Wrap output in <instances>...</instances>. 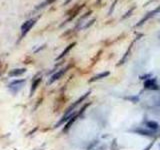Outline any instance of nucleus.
<instances>
[{
	"mask_svg": "<svg viewBox=\"0 0 160 150\" xmlns=\"http://www.w3.org/2000/svg\"><path fill=\"white\" fill-rule=\"evenodd\" d=\"M75 44H76V43H75V42H74V43H71V44H69V45L67 46V47L65 48V49L63 50V51H62L61 54L59 55L57 58H56V60H60V59L63 58L64 56H66V55L68 54V52L72 49V47H73V46H75Z\"/></svg>",
	"mask_w": 160,
	"mask_h": 150,
	"instance_id": "nucleus-9",
	"label": "nucleus"
},
{
	"mask_svg": "<svg viewBox=\"0 0 160 150\" xmlns=\"http://www.w3.org/2000/svg\"><path fill=\"white\" fill-rule=\"evenodd\" d=\"M132 132L134 133H137V134H140V135L142 136H148V137H152L154 135V131L152 130H149V129H146V128H142V127H139V128H136V129L134 130H131Z\"/></svg>",
	"mask_w": 160,
	"mask_h": 150,
	"instance_id": "nucleus-3",
	"label": "nucleus"
},
{
	"mask_svg": "<svg viewBox=\"0 0 160 150\" xmlns=\"http://www.w3.org/2000/svg\"><path fill=\"white\" fill-rule=\"evenodd\" d=\"M151 76V74H147V75H144V76H141V79H149L148 77H150Z\"/></svg>",
	"mask_w": 160,
	"mask_h": 150,
	"instance_id": "nucleus-21",
	"label": "nucleus"
},
{
	"mask_svg": "<svg viewBox=\"0 0 160 150\" xmlns=\"http://www.w3.org/2000/svg\"><path fill=\"white\" fill-rule=\"evenodd\" d=\"M146 127L148 128V129L152 130V131H156L159 129V123L157 121H154V120H148L145 122Z\"/></svg>",
	"mask_w": 160,
	"mask_h": 150,
	"instance_id": "nucleus-6",
	"label": "nucleus"
},
{
	"mask_svg": "<svg viewBox=\"0 0 160 150\" xmlns=\"http://www.w3.org/2000/svg\"><path fill=\"white\" fill-rule=\"evenodd\" d=\"M118 1V0H115V1H114V3H113V4H112V6H111V9H110V10H109V15H110L111 13H112V11H113V9H114V7H115V4H116V2H117Z\"/></svg>",
	"mask_w": 160,
	"mask_h": 150,
	"instance_id": "nucleus-19",
	"label": "nucleus"
},
{
	"mask_svg": "<svg viewBox=\"0 0 160 150\" xmlns=\"http://www.w3.org/2000/svg\"><path fill=\"white\" fill-rule=\"evenodd\" d=\"M128 99L131 100V101L134 102V103L139 101V97H138V96H131V97H128Z\"/></svg>",
	"mask_w": 160,
	"mask_h": 150,
	"instance_id": "nucleus-17",
	"label": "nucleus"
},
{
	"mask_svg": "<svg viewBox=\"0 0 160 150\" xmlns=\"http://www.w3.org/2000/svg\"><path fill=\"white\" fill-rule=\"evenodd\" d=\"M78 116H79V114L78 113H76L74 115V116H72L70 119H69L67 122H66V124H65V126H64V128H63V132H67V131L70 129V127L72 126V124H73L75 121H76V119L78 118Z\"/></svg>",
	"mask_w": 160,
	"mask_h": 150,
	"instance_id": "nucleus-7",
	"label": "nucleus"
},
{
	"mask_svg": "<svg viewBox=\"0 0 160 150\" xmlns=\"http://www.w3.org/2000/svg\"><path fill=\"white\" fill-rule=\"evenodd\" d=\"M70 1H71V0H66V1H65V2H64V5H67V4H68V3H69V2H70Z\"/></svg>",
	"mask_w": 160,
	"mask_h": 150,
	"instance_id": "nucleus-22",
	"label": "nucleus"
},
{
	"mask_svg": "<svg viewBox=\"0 0 160 150\" xmlns=\"http://www.w3.org/2000/svg\"><path fill=\"white\" fill-rule=\"evenodd\" d=\"M110 74V72L109 71H105V72H102V73H99L95 75V76H93L91 79L89 80V82H94V81L98 80V79H102V78H105L106 76H108V75Z\"/></svg>",
	"mask_w": 160,
	"mask_h": 150,
	"instance_id": "nucleus-10",
	"label": "nucleus"
},
{
	"mask_svg": "<svg viewBox=\"0 0 160 150\" xmlns=\"http://www.w3.org/2000/svg\"><path fill=\"white\" fill-rule=\"evenodd\" d=\"M153 144H154V142H151V143H150V144H148V145H147V146H146V147H145V148H144L143 150H150V149H151V148H152V146H153Z\"/></svg>",
	"mask_w": 160,
	"mask_h": 150,
	"instance_id": "nucleus-20",
	"label": "nucleus"
},
{
	"mask_svg": "<svg viewBox=\"0 0 160 150\" xmlns=\"http://www.w3.org/2000/svg\"><path fill=\"white\" fill-rule=\"evenodd\" d=\"M130 50H131V46H130V47H129V48H128V49H127V51H126V52H125V54H124V56H123V57H122V58H121V60H120V61H119V63H118V65H121V64H123V63H124V62H125V60H126V59H127V57H128V55H129V53H130Z\"/></svg>",
	"mask_w": 160,
	"mask_h": 150,
	"instance_id": "nucleus-14",
	"label": "nucleus"
},
{
	"mask_svg": "<svg viewBox=\"0 0 160 150\" xmlns=\"http://www.w3.org/2000/svg\"><path fill=\"white\" fill-rule=\"evenodd\" d=\"M67 69H68V67H66V68H64V69H61V70H58L57 72L56 73H54L51 76V78H50V80H49V82H48V84H52L54 81H56V80H58V79H60V78L63 76L64 75V73L66 72L67 71Z\"/></svg>",
	"mask_w": 160,
	"mask_h": 150,
	"instance_id": "nucleus-4",
	"label": "nucleus"
},
{
	"mask_svg": "<svg viewBox=\"0 0 160 150\" xmlns=\"http://www.w3.org/2000/svg\"><path fill=\"white\" fill-rule=\"evenodd\" d=\"M90 14H91V11H88V12H87V13H85V14H84L83 15V16L82 17H81L80 18V19L79 20H78V23H81V21H82V20H84V19H85V18L87 17V16H89V15Z\"/></svg>",
	"mask_w": 160,
	"mask_h": 150,
	"instance_id": "nucleus-15",
	"label": "nucleus"
},
{
	"mask_svg": "<svg viewBox=\"0 0 160 150\" xmlns=\"http://www.w3.org/2000/svg\"><path fill=\"white\" fill-rule=\"evenodd\" d=\"M100 1H101V0H97V2H100Z\"/></svg>",
	"mask_w": 160,
	"mask_h": 150,
	"instance_id": "nucleus-23",
	"label": "nucleus"
},
{
	"mask_svg": "<svg viewBox=\"0 0 160 150\" xmlns=\"http://www.w3.org/2000/svg\"><path fill=\"white\" fill-rule=\"evenodd\" d=\"M144 87L149 90H158L159 86L156 84V78H149L144 81Z\"/></svg>",
	"mask_w": 160,
	"mask_h": 150,
	"instance_id": "nucleus-1",
	"label": "nucleus"
},
{
	"mask_svg": "<svg viewBox=\"0 0 160 150\" xmlns=\"http://www.w3.org/2000/svg\"><path fill=\"white\" fill-rule=\"evenodd\" d=\"M35 19H30V20H28L26 21L22 26H21V31H22V35H25L28 31H29L31 29V27L33 26L34 24H35Z\"/></svg>",
	"mask_w": 160,
	"mask_h": 150,
	"instance_id": "nucleus-5",
	"label": "nucleus"
},
{
	"mask_svg": "<svg viewBox=\"0 0 160 150\" xmlns=\"http://www.w3.org/2000/svg\"><path fill=\"white\" fill-rule=\"evenodd\" d=\"M134 9H135V7H132V8H131V9H130V10H129V11H128V12H127V13H126V14H125L123 17H122V19H125V18H127L128 16H130V15H131V13H132V11L134 10Z\"/></svg>",
	"mask_w": 160,
	"mask_h": 150,
	"instance_id": "nucleus-16",
	"label": "nucleus"
},
{
	"mask_svg": "<svg viewBox=\"0 0 160 150\" xmlns=\"http://www.w3.org/2000/svg\"><path fill=\"white\" fill-rule=\"evenodd\" d=\"M25 82V79H20V80H14V81H12V82L9 84V88H12V87H14L15 85H18L19 86V84H22Z\"/></svg>",
	"mask_w": 160,
	"mask_h": 150,
	"instance_id": "nucleus-13",
	"label": "nucleus"
},
{
	"mask_svg": "<svg viewBox=\"0 0 160 150\" xmlns=\"http://www.w3.org/2000/svg\"><path fill=\"white\" fill-rule=\"evenodd\" d=\"M75 114H76V113H74V112H72V113H70L69 115H67V116H63V117H62L61 119H60V121H59L58 123H56V124H55V127H59V126H60V125H62L63 123L67 122V121H68L69 119H70V118H71L72 116H74Z\"/></svg>",
	"mask_w": 160,
	"mask_h": 150,
	"instance_id": "nucleus-11",
	"label": "nucleus"
},
{
	"mask_svg": "<svg viewBox=\"0 0 160 150\" xmlns=\"http://www.w3.org/2000/svg\"><path fill=\"white\" fill-rule=\"evenodd\" d=\"M159 11H160V6H159V7L156 8L155 10H152V11L148 12V13H147V14L145 15V16H144V17L142 18V19H141V20L139 21V22H138V23L136 24V27H138V26H141V25L145 23L146 21L148 20V19H150V18H151L152 16H154V15H155L156 13H158Z\"/></svg>",
	"mask_w": 160,
	"mask_h": 150,
	"instance_id": "nucleus-2",
	"label": "nucleus"
},
{
	"mask_svg": "<svg viewBox=\"0 0 160 150\" xmlns=\"http://www.w3.org/2000/svg\"><path fill=\"white\" fill-rule=\"evenodd\" d=\"M94 22H95V18H94V19H92L91 21H89V22L87 23V24L85 25V26H84V28H88V27H90Z\"/></svg>",
	"mask_w": 160,
	"mask_h": 150,
	"instance_id": "nucleus-18",
	"label": "nucleus"
},
{
	"mask_svg": "<svg viewBox=\"0 0 160 150\" xmlns=\"http://www.w3.org/2000/svg\"><path fill=\"white\" fill-rule=\"evenodd\" d=\"M41 82V77L40 78H38V79H36L35 81L33 82V84H32V87H31V90H30V96L33 94L34 93V91L36 90V88H37V86H38V84Z\"/></svg>",
	"mask_w": 160,
	"mask_h": 150,
	"instance_id": "nucleus-12",
	"label": "nucleus"
},
{
	"mask_svg": "<svg viewBox=\"0 0 160 150\" xmlns=\"http://www.w3.org/2000/svg\"><path fill=\"white\" fill-rule=\"evenodd\" d=\"M25 72H26L25 68H19V69H13L12 71H10L8 75L10 77H15V76H20V75H22Z\"/></svg>",
	"mask_w": 160,
	"mask_h": 150,
	"instance_id": "nucleus-8",
	"label": "nucleus"
}]
</instances>
